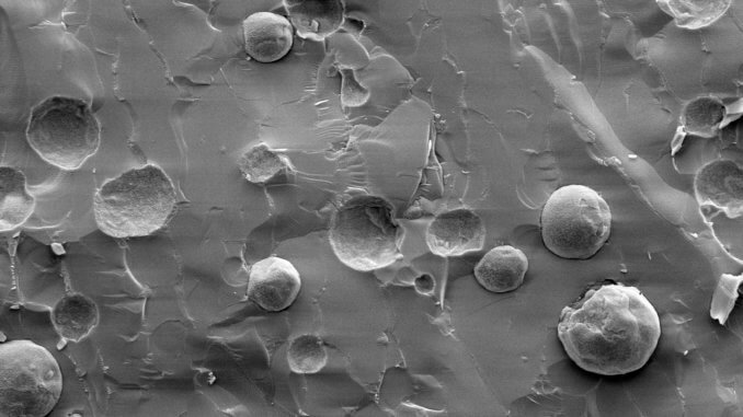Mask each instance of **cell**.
<instances>
[{"instance_id": "obj_20", "label": "cell", "mask_w": 743, "mask_h": 417, "mask_svg": "<svg viewBox=\"0 0 743 417\" xmlns=\"http://www.w3.org/2000/svg\"><path fill=\"white\" fill-rule=\"evenodd\" d=\"M342 88L341 101L347 106H361L369 97V92L356 80L353 69H341Z\"/></svg>"}, {"instance_id": "obj_1", "label": "cell", "mask_w": 743, "mask_h": 417, "mask_svg": "<svg viewBox=\"0 0 743 417\" xmlns=\"http://www.w3.org/2000/svg\"><path fill=\"white\" fill-rule=\"evenodd\" d=\"M570 359L601 375H621L641 369L661 336L655 308L636 287L605 283L562 309L558 326Z\"/></svg>"}, {"instance_id": "obj_14", "label": "cell", "mask_w": 743, "mask_h": 417, "mask_svg": "<svg viewBox=\"0 0 743 417\" xmlns=\"http://www.w3.org/2000/svg\"><path fill=\"white\" fill-rule=\"evenodd\" d=\"M0 229L12 230L25 222L35 207V199L26 188L22 171L2 165L0 167Z\"/></svg>"}, {"instance_id": "obj_6", "label": "cell", "mask_w": 743, "mask_h": 417, "mask_svg": "<svg viewBox=\"0 0 743 417\" xmlns=\"http://www.w3.org/2000/svg\"><path fill=\"white\" fill-rule=\"evenodd\" d=\"M62 375L43 346L14 339L0 346V416L43 417L59 401Z\"/></svg>"}, {"instance_id": "obj_10", "label": "cell", "mask_w": 743, "mask_h": 417, "mask_svg": "<svg viewBox=\"0 0 743 417\" xmlns=\"http://www.w3.org/2000/svg\"><path fill=\"white\" fill-rule=\"evenodd\" d=\"M244 47L259 62H274L283 58L293 45V25L284 16L256 12L243 21Z\"/></svg>"}, {"instance_id": "obj_4", "label": "cell", "mask_w": 743, "mask_h": 417, "mask_svg": "<svg viewBox=\"0 0 743 417\" xmlns=\"http://www.w3.org/2000/svg\"><path fill=\"white\" fill-rule=\"evenodd\" d=\"M540 227L544 244L551 253L567 259H587L609 238L610 208L593 188L565 185L548 198Z\"/></svg>"}, {"instance_id": "obj_18", "label": "cell", "mask_w": 743, "mask_h": 417, "mask_svg": "<svg viewBox=\"0 0 743 417\" xmlns=\"http://www.w3.org/2000/svg\"><path fill=\"white\" fill-rule=\"evenodd\" d=\"M238 166L249 182L263 183L279 172L285 166V162L279 153L265 143H260L251 147L240 157Z\"/></svg>"}, {"instance_id": "obj_19", "label": "cell", "mask_w": 743, "mask_h": 417, "mask_svg": "<svg viewBox=\"0 0 743 417\" xmlns=\"http://www.w3.org/2000/svg\"><path fill=\"white\" fill-rule=\"evenodd\" d=\"M742 281V275L722 274L719 279L711 300L710 316L718 320L721 325L725 324L734 308Z\"/></svg>"}, {"instance_id": "obj_15", "label": "cell", "mask_w": 743, "mask_h": 417, "mask_svg": "<svg viewBox=\"0 0 743 417\" xmlns=\"http://www.w3.org/2000/svg\"><path fill=\"white\" fill-rule=\"evenodd\" d=\"M725 116V107L717 97L700 96L690 101L681 117L682 128L693 135L712 137Z\"/></svg>"}, {"instance_id": "obj_13", "label": "cell", "mask_w": 743, "mask_h": 417, "mask_svg": "<svg viewBox=\"0 0 743 417\" xmlns=\"http://www.w3.org/2000/svg\"><path fill=\"white\" fill-rule=\"evenodd\" d=\"M50 317L62 339L78 343L94 329L100 314L91 298L81 293H69L56 302Z\"/></svg>"}, {"instance_id": "obj_17", "label": "cell", "mask_w": 743, "mask_h": 417, "mask_svg": "<svg viewBox=\"0 0 743 417\" xmlns=\"http://www.w3.org/2000/svg\"><path fill=\"white\" fill-rule=\"evenodd\" d=\"M327 359L323 341L313 334L295 337L287 349L288 366L296 373H316L325 366Z\"/></svg>"}, {"instance_id": "obj_7", "label": "cell", "mask_w": 743, "mask_h": 417, "mask_svg": "<svg viewBox=\"0 0 743 417\" xmlns=\"http://www.w3.org/2000/svg\"><path fill=\"white\" fill-rule=\"evenodd\" d=\"M487 229L473 210L458 208L438 215L426 230L430 251L438 256H458L480 251L484 246Z\"/></svg>"}, {"instance_id": "obj_11", "label": "cell", "mask_w": 743, "mask_h": 417, "mask_svg": "<svg viewBox=\"0 0 743 417\" xmlns=\"http://www.w3.org/2000/svg\"><path fill=\"white\" fill-rule=\"evenodd\" d=\"M528 270L525 253L512 245L490 250L476 265L473 275L488 291L504 293L516 290Z\"/></svg>"}, {"instance_id": "obj_16", "label": "cell", "mask_w": 743, "mask_h": 417, "mask_svg": "<svg viewBox=\"0 0 743 417\" xmlns=\"http://www.w3.org/2000/svg\"><path fill=\"white\" fill-rule=\"evenodd\" d=\"M666 13L671 14L677 26L698 28L719 19L728 9L730 1H658Z\"/></svg>"}, {"instance_id": "obj_2", "label": "cell", "mask_w": 743, "mask_h": 417, "mask_svg": "<svg viewBox=\"0 0 743 417\" xmlns=\"http://www.w3.org/2000/svg\"><path fill=\"white\" fill-rule=\"evenodd\" d=\"M176 201L172 181L153 164L107 179L94 194L99 229L113 238L146 236L165 224Z\"/></svg>"}, {"instance_id": "obj_12", "label": "cell", "mask_w": 743, "mask_h": 417, "mask_svg": "<svg viewBox=\"0 0 743 417\" xmlns=\"http://www.w3.org/2000/svg\"><path fill=\"white\" fill-rule=\"evenodd\" d=\"M299 36L322 40L341 26L344 5L339 0H286L283 2Z\"/></svg>"}, {"instance_id": "obj_5", "label": "cell", "mask_w": 743, "mask_h": 417, "mask_svg": "<svg viewBox=\"0 0 743 417\" xmlns=\"http://www.w3.org/2000/svg\"><path fill=\"white\" fill-rule=\"evenodd\" d=\"M26 138L52 165L76 170L98 151L101 126L85 101L53 95L33 107Z\"/></svg>"}, {"instance_id": "obj_9", "label": "cell", "mask_w": 743, "mask_h": 417, "mask_svg": "<svg viewBox=\"0 0 743 417\" xmlns=\"http://www.w3.org/2000/svg\"><path fill=\"white\" fill-rule=\"evenodd\" d=\"M742 167L731 160H715L695 177V194L700 206H712L729 218L742 216Z\"/></svg>"}, {"instance_id": "obj_3", "label": "cell", "mask_w": 743, "mask_h": 417, "mask_svg": "<svg viewBox=\"0 0 743 417\" xmlns=\"http://www.w3.org/2000/svg\"><path fill=\"white\" fill-rule=\"evenodd\" d=\"M404 229L392 205L382 197L358 195L334 212L329 241L335 256L358 271L384 268L398 260Z\"/></svg>"}, {"instance_id": "obj_8", "label": "cell", "mask_w": 743, "mask_h": 417, "mask_svg": "<svg viewBox=\"0 0 743 417\" xmlns=\"http://www.w3.org/2000/svg\"><path fill=\"white\" fill-rule=\"evenodd\" d=\"M300 287L301 279L296 267L287 259L271 256L251 267L248 297L261 309L278 312L292 305Z\"/></svg>"}]
</instances>
